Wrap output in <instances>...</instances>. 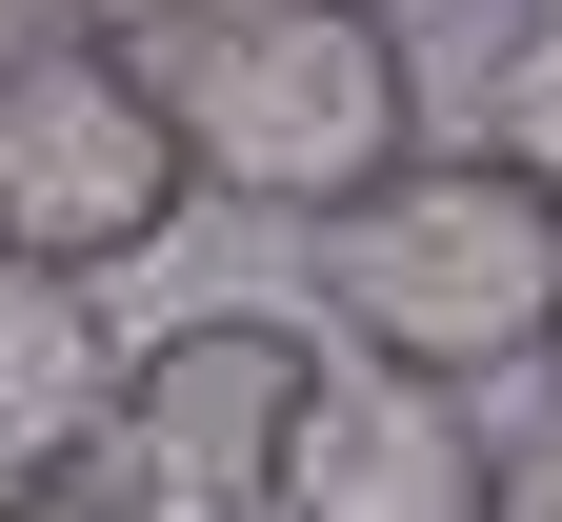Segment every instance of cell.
Wrapping results in <instances>:
<instances>
[{"instance_id": "obj_1", "label": "cell", "mask_w": 562, "mask_h": 522, "mask_svg": "<svg viewBox=\"0 0 562 522\" xmlns=\"http://www.w3.org/2000/svg\"><path fill=\"white\" fill-rule=\"evenodd\" d=\"M140 81L181 121V181L241 221H322L422 141V41L362 0H181L140 41Z\"/></svg>"}, {"instance_id": "obj_2", "label": "cell", "mask_w": 562, "mask_h": 522, "mask_svg": "<svg viewBox=\"0 0 562 522\" xmlns=\"http://www.w3.org/2000/svg\"><path fill=\"white\" fill-rule=\"evenodd\" d=\"M322 242V322L362 362H422V382H522L542 302H562V201L503 162V141H402L362 201L302 221Z\"/></svg>"}, {"instance_id": "obj_3", "label": "cell", "mask_w": 562, "mask_h": 522, "mask_svg": "<svg viewBox=\"0 0 562 522\" xmlns=\"http://www.w3.org/2000/svg\"><path fill=\"white\" fill-rule=\"evenodd\" d=\"M181 221H201V181H181V121H161V81H140V41L21 21L0 41V262L121 281V262H161Z\"/></svg>"}, {"instance_id": "obj_4", "label": "cell", "mask_w": 562, "mask_h": 522, "mask_svg": "<svg viewBox=\"0 0 562 522\" xmlns=\"http://www.w3.org/2000/svg\"><path fill=\"white\" fill-rule=\"evenodd\" d=\"M302 362H322L302 302H201V322H161V342L101 382V463H121L140 502H181V522H261V463H281Z\"/></svg>"}, {"instance_id": "obj_5", "label": "cell", "mask_w": 562, "mask_h": 522, "mask_svg": "<svg viewBox=\"0 0 562 522\" xmlns=\"http://www.w3.org/2000/svg\"><path fill=\"white\" fill-rule=\"evenodd\" d=\"M482 502V402L422 382V362H302L281 402V463H261V522H462Z\"/></svg>"}, {"instance_id": "obj_6", "label": "cell", "mask_w": 562, "mask_h": 522, "mask_svg": "<svg viewBox=\"0 0 562 522\" xmlns=\"http://www.w3.org/2000/svg\"><path fill=\"white\" fill-rule=\"evenodd\" d=\"M101 382H121V342H101V281H41V262H0V482L60 463V442H101Z\"/></svg>"}, {"instance_id": "obj_7", "label": "cell", "mask_w": 562, "mask_h": 522, "mask_svg": "<svg viewBox=\"0 0 562 522\" xmlns=\"http://www.w3.org/2000/svg\"><path fill=\"white\" fill-rule=\"evenodd\" d=\"M482 81H503V121H482V141H503V162L562 201V0H522V21H503V60H482Z\"/></svg>"}, {"instance_id": "obj_8", "label": "cell", "mask_w": 562, "mask_h": 522, "mask_svg": "<svg viewBox=\"0 0 562 522\" xmlns=\"http://www.w3.org/2000/svg\"><path fill=\"white\" fill-rule=\"evenodd\" d=\"M462 522H562V422H522V442H482V502Z\"/></svg>"}, {"instance_id": "obj_9", "label": "cell", "mask_w": 562, "mask_h": 522, "mask_svg": "<svg viewBox=\"0 0 562 522\" xmlns=\"http://www.w3.org/2000/svg\"><path fill=\"white\" fill-rule=\"evenodd\" d=\"M21 21H60V41H161L181 0H21Z\"/></svg>"}, {"instance_id": "obj_10", "label": "cell", "mask_w": 562, "mask_h": 522, "mask_svg": "<svg viewBox=\"0 0 562 522\" xmlns=\"http://www.w3.org/2000/svg\"><path fill=\"white\" fill-rule=\"evenodd\" d=\"M362 21H402V41H442V21H482V0H362Z\"/></svg>"}, {"instance_id": "obj_11", "label": "cell", "mask_w": 562, "mask_h": 522, "mask_svg": "<svg viewBox=\"0 0 562 522\" xmlns=\"http://www.w3.org/2000/svg\"><path fill=\"white\" fill-rule=\"evenodd\" d=\"M542 362H562V302H542Z\"/></svg>"}, {"instance_id": "obj_12", "label": "cell", "mask_w": 562, "mask_h": 522, "mask_svg": "<svg viewBox=\"0 0 562 522\" xmlns=\"http://www.w3.org/2000/svg\"><path fill=\"white\" fill-rule=\"evenodd\" d=\"M0 41H21V0H0Z\"/></svg>"}]
</instances>
